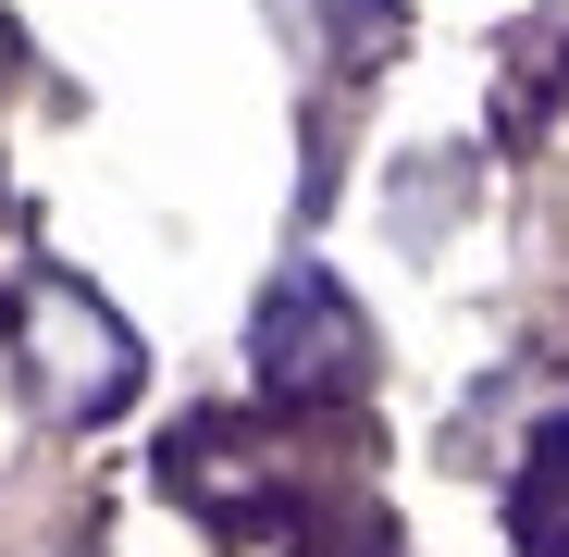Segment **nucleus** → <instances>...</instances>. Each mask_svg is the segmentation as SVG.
Here are the masks:
<instances>
[{"label": "nucleus", "instance_id": "f257e3e1", "mask_svg": "<svg viewBox=\"0 0 569 557\" xmlns=\"http://www.w3.org/2000/svg\"><path fill=\"white\" fill-rule=\"evenodd\" d=\"M13 371H26V409L87 434L137 397V335L124 310H100V286H74V272H26L13 298Z\"/></svg>", "mask_w": 569, "mask_h": 557}, {"label": "nucleus", "instance_id": "f03ea898", "mask_svg": "<svg viewBox=\"0 0 569 557\" xmlns=\"http://www.w3.org/2000/svg\"><path fill=\"white\" fill-rule=\"evenodd\" d=\"M248 371H260V397H284V409H347L371 385V322H359V298L335 286L322 260H298V272L260 286Z\"/></svg>", "mask_w": 569, "mask_h": 557}, {"label": "nucleus", "instance_id": "7ed1b4c3", "mask_svg": "<svg viewBox=\"0 0 569 557\" xmlns=\"http://www.w3.org/2000/svg\"><path fill=\"white\" fill-rule=\"evenodd\" d=\"M161 484L199 508V520H223V533H260L272 520V496H284V458L248 434V421H223V409H199V421H173V446H161Z\"/></svg>", "mask_w": 569, "mask_h": 557}, {"label": "nucleus", "instance_id": "20e7f679", "mask_svg": "<svg viewBox=\"0 0 569 557\" xmlns=\"http://www.w3.org/2000/svg\"><path fill=\"white\" fill-rule=\"evenodd\" d=\"M272 26L298 38V62L322 74V100H347V87H371V62L397 50V0H272Z\"/></svg>", "mask_w": 569, "mask_h": 557}, {"label": "nucleus", "instance_id": "39448f33", "mask_svg": "<svg viewBox=\"0 0 569 557\" xmlns=\"http://www.w3.org/2000/svg\"><path fill=\"white\" fill-rule=\"evenodd\" d=\"M508 545L520 557H569V421H545L532 458L508 471Z\"/></svg>", "mask_w": 569, "mask_h": 557}, {"label": "nucleus", "instance_id": "423d86ee", "mask_svg": "<svg viewBox=\"0 0 569 557\" xmlns=\"http://www.w3.org/2000/svg\"><path fill=\"white\" fill-rule=\"evenodd\" d=\"M298 557H397V545H385V520H347L335 545H298Z\"/></svg>", "mask_w": 569, "mask_h": 557}]
</instances>
